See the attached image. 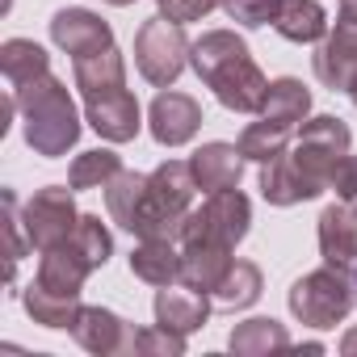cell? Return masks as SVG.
Listing matches in <instances>:
<instances>
[{"instance_id": "cell-34", "label": "cell", "mask_w": 357, "mask_h": 357, "mask_svg": "<svg viewBox=\"0 0 357 357\" xmlns=\"http://www.w3.org/2000/svg\"><path fill=\"white\" fill-rule=\"evenodd\" d=\"M223 9L231 22H240L244 30H261L269 22H278L282 0H223Z\"/></svg>"}, {"instance_id": "cell-39", "label": "cell", "mask_w": 357, "mask_h": 357, "mask_svg": "<svg viewBox=\"0 0 357 357\" xmlns=\"http://www.w3.org/2000/svg\"><path fill=\"white\" fill-rule=\"evenodd\" d=\"M340 22H353L357 26V0H340Z\"/></svg>"}, {"instance_id": "cell-32", "label": "cell", "mask_w": 357, "mask_h": 357, "mask_svg": "<svg viewBox=\"0 0 357 357\" xmlns=\"http://www.w3.org/2000/svg\"><path fill=\"white\" fill-rule=\"evenodd\" d=\"M68 240L80 248V257H84L93 269H101V265L114 257V236H109V227L101 223V215H80V223H76V231H72Z\"/></svg>"}, {"instance_id": "cell-5", "label": "cell", "mask_w": 357, "mask_h": 357, "mask_svg": "<svg viewBox=\"0 0 357 357\" xmlns=\"http://www.w3.org/2000/svg\"><path fill=\"white\" fill-rule=\"evenodd\" d=\"M248 227H252V202L240 190H219V194H206V202L185 215L176 240H181V248L185 244H202V240L236 248L248 236Z\"/></svg>"}, {"instance_id": "cell-29", "label": "cell", "mask_w": 357, "mask_h": 357, "mask_svg": "<svg viewBox=\"0 0 357 357\" xmlns=\"http://www.w3.org/2000/svg\"><path fill=\"white\" fill-rule=\"evenodd\" d=\"M290 135H294V126L273 122V118H261V122H248V126L240 130V151H244V160H252V164H269V160H278L282 151H290Z\"/></svg>"}, {"instance_id": "cell-23", "label": "cell", "mask_w": 357, "mask_h": 357, "mask_svg": "<svg viewBox=\"0 0 357 357\" xmlns=\"http://www.w3.org/2000/svg\"><path fill=\"white\" fill-rule=\"evenodd\" d=\"M22 303H26L30 319H34V324H43V328H72V324H76V315H80V307H84V303H80V294L51 290V286H38V282H30V286H26Z\"/></svg>"}, {"instance_id": "cell-6", "label": "cell", "mask_w": 357, "mask_h": 357, "mask_svg": "<svg viewBox=\"0 0 357 357\" xmlns=\"http://www.w3.org/2000/svg\"><path fill=\"white\" fill-rule=\"evenodd\" d=\"M80 223V211H76V198H72V185H47L38 190L26 206H22V227H26V240L30 248L47 252L55 244H63Z\"/></svg>"}, {"instance_id": "cell-4", "label": "cell", "mask_w": 357, "mask_h": 357, "mask_svg": "<svg viewBox=\"0 0 357 357\" xmlns=\"http://www.w3.org/2000/svg\"><path fill=\"white\" fill-rule=\"evenodd\" d=\"M190 38H185V26L181 22H168L164 13L147 17L135 34V68L147 84L155 89H168L176 84V76L185 72L190 63Z\"/></svg>"}, {"instance_id": "cell-21", "label": "cell", "mask_w": 357, "mask_h": 357, "mask_svg": "<svg viewBox=\"0 0 357 357\" xmlns=\"http://www.w3.org/2000/svg\"><path fill=\"white\" fill-rule=\"evenodd\" d=\"M130 273L147 286H172L181 282V252L172 248V240H139L130 252Z\"/></svg>"}, {"instance_id": "cell-33", "label": "cell", "mask_w": 357, "mask_h": 357, "mask_svg": "<svg viewBox=\"0 0 357 357\" xmlns=\"http://www.w3.org/2000/svg\"><path fill=\"white\" fill-rule=\"evenodd\" d=\"M135 353H139V357H181V353H185V336H181V332H172V328H164V324H155V328H139Z\"/></svg>"}, {"instance_id": "cell-41", "label": "cell", "mask_w": 357, "mask_h": 357, "mask_svg": "<svg viewBox=\"0 0 357 357\" xmlns=\"http://www.w3.org/2000/svg\"><path fill=\"white\" fill-rule=\"evenodd\" d=\"M349 97H353V105H357V84H353V93H349Z\"/></svg>"}, {"instance_id": "cell-12", "label": "cell", "mask_w": 357, "mask_h": 357, "mask_svg": "<svg viewBox=\"0 0 357 357\" xmlns=\"http://www.w3.org/2000/svg\"><path fill=\"white\" fill-rule=\"evenodd\" d=\"M315 76L332 93H353L357 84V26L353 22L336 17V30H328V38L315 51Z\"/></svg>"}, {"instance_id": "cell-7", "label": "cell", "mask_w": 357, "mask_h": 357, "mask_svg": "<svg viewBox=\"0 0 357 357\" xmlns=\"http://www.w3.org/2000/svg\"><path fill=\"white\" fill-rule=\"evenodd\" d=\"M324 190H328V176H319L307 160H298L294 147L261 164V198L269 206H298V202L319 198Z\"/></svg>"}, {"instance_id": "cell-37", "label": "cell", "mask_w": 357, "mask_h": 357, "mask_svg": "<svg viewBox=\"0 0 357 357\" xmlns=\"http://www.w3.org/2000/svg\"><path fill=\"white\" fill-rule=\"evenodd\" d=\"M328 190H336V198L340 202H349V206H357V155L349 151L336 168H332V181H328Z\"/></svg>"}, {"instance_id": "cell-17", "label": "cell", "mask_w": 357, "mask_h": 357, "mask_svg": "<svg viewBox=\"0 0 357 357\" xmlns=\"http://www.w3.org/2000/svg\"><path fill=\"white\" fill-rule=\"evenodd\" d=\"M211 319V298H206V290H194V286H160V294H155V324H164V328H172V332H181V336H190V332H198L202 324Z\"/></svg>"}, {"instance_id": "cell-2", "label": "cell", "mask_w": 357, "mask_h": 357, "mask_svg": "<svg viewBox=\"0 0 357 357\" xmlns=\"http://www.w3.org/2000/svg\"><path fill=\"white\" fill-rule=\"evenodd\" d=\"M194 194H198V181H194L190 160H164L155 172H147V194H143V206H139L130 236L176 240L185 215L194 211Z\"/></svg>"}, {"instance_id": "cell-1", "label": "cell", "mask_w": 357, "mask_h": 357, "mask_svg": "<svg viewBox=\"0 0 357 357\" xmlns=\"http://www.w3.org/2000/svg\"><path fill=\"white\" fill-rule=\"evenodd\" d=\"M13 97H17V109H22V122H26V143L38 155L59 160V155H68L76 147L80 114H76V101H72L63 80H55L47 72V76H38L30 84H17Z\"/></svg>"}, {"instance_id": "cell-26", "label": "cell", "mask_w": 357, "mask_h": 357, "mask_svg": "<svg viewBox=\"0 0 357 357\" xmlns=\"http://www.w3.org/2000/svg\"><path fill=\"white\" fill-rule=\"evenodd\" d=\"M240 55H248V43H244L236 30H206V34L190 47V63H194L198 80H206L211 72H219L223 63H231V59H240Z\"/></svg>"}, {"instance_id": "cell-19", "label": "cell", "mask_w": 357, "mask_h": 357, "mask_svg": "<svg viewBox=\"0 0 357 357\" xmlns=\"http://www.w3.org/2000/svg\"><path fill=\"white\" fill-rule=\"evenodd\" d=\"M72 76H76L80 97H101V93L126 89V63H122V51H118V47H105V51L80 55V59H72Z\"/></svg>"}, {"instance_id": "cell-42", "label": "cell", "mask_w": 357, "mask_h": 357, "mask_svg": "<svg viewBox=\"0 0 357 357\" xmlns=\"http://www.w3.org/2000/svg\"><path fill=\"white\" fill-rule=\"evenodd\" d=\"M353 278H357V269H353Z\"/></svg>"}, {"instance_id": "cell-38", "label": "cell", "mask_w": 357, "mask_h": 357, "mask_svg": "<svg viewBox=\"0 0 357 357\" xmlns=\"http://www.w3.org/2000/svg\"><path fill=\"white\" fill-rule=\"evenodd\" d=\"M340 353H344V357H357V324L340 336Z\"/></svg>"}, {"instance_id": "cell-31", "label": "cell", "mask_w": 357, "mask_h": 357, "mask_svg": "<svg viewBox=\"0 0 357 357\" xmlns=\"http://www.w3.org/2000/svg\"><path fill=\"white\" fill-rule=\"evenodd\" d=\"M122 172V160L109 151V147H97V151H80L68 168V185L72 190H105L114 176Z\"/></svg>"}, {"instance_id": "cell-40", "label": "cell", "mask_w": 357, "mask_h": 357, "mask_svg": "<svg viewBox=\"0 0 357 357\" xmlns=\"http://www.w3.org/2000/svg\"><path fill=\"white\" fill-rule=\"evenodd\" d=\"M105 5H118V9H126V5H135V0H105Z\"/></svg>"}, {"instance_id": "cell-9", "label": "cell", "mask_w": 357, "mask_h": 357, "mask_svg": "<svg viewBox=\"0 0 357 357\" xmlns=\"http://www.w3.org/2000/svg\"><path fill=\"white\" fill-rule=\"evenodd\" d=\"M349 143H353V135H349V126L336 114H315V118L303 122V130L294 139V155L307 160L319 176L332 181V168L349 155Z\"/></svg>"}, {"instance_id": "cell-25", "label": "cell", "mask_w": 357, "mask_h": 357, "mask_svg": "<svg viewBox=\"0 0 357 357\" xmlns=\"http://www.w3.org/2000/svg\"><path fill=\"white\" fill-rule=\"evenodd\" d=\"M0 72H5V80L17 89V84H30V80L47 76L51 72V55L34 38H9L5 47H0Z\"/></svg>"}, {"instance_id": "cell-16", "label": "cell", "mask_w": 357, "mask_h": 357, "mask_svg": "<svg viewBox=\"0 0 357 357\" xmlns=\"http://www.w3.org/2000/svg\"><path fill=\"white\" fill-rule=\"evenodd\" d=\"M244 151L240 143H202L194 155H190V168H194V181L202 194H219V190H236L240 176H244Z\"/></svg>"}, {"instance_id": "cell-10", "label": "cell", "mask_w": 357, "mask_h": 357, "mask_svg": "<svg viewBox=\"0 0 357 357\" xmlns=\"http://www.w3.org/2000/svg\"><path fill=\"white\" fill-rule=\"evenodd\" d=\"M72 336H76L80 349H89L97 357H126V353H135L139 328L126 324L122 315H114L109 307H80V315L72 324Z\"/></svg>"}, {"instance_id": "cell-28", "label": "cell", "mask_w": 357, "mask_h": 357, "mask_svg": "<svg viewBox=\"0 0 357 357\" xmlns=\"http://www.w3.org/2000/svg\"><path fill=\"white\" fill-rule=\"evenodd\" d=\"M307 114H311V93H307L303 80H294V76L269 80V93H265V109H261V118H273V122L298 126V122H307Z\"/></svg>"}, {"instance_id": "cell-30", "label": "cell", "mask_w": 357, "mask_h": 357, "mask_svg": "<svg viewBox=\"0 0 357 357\" xmlns=\"http://www.w3.org/2000/svg\"><path fill=\"white\" fill-rule=\"evenodd\" d=\"M261 290H265L261 269H257L252 261H231L227 278H223L219 290H215V303L227 307V311H244V307H252V303L261 298Z\"/></svg>"}, {"instance_id": "cell-18", "label": "cell", "mask_w": 357, "mask_h": 357, "mask_svg": "<svg viewBox=\"0 0 357 357\" xmlns=\"http://www.w3.org/2000/svg\"><path fill=\"white\" fill-rule=\"evenodd\" d=\"M231 248L227 244H215V240H202V244H185L181 248V282L194 286V290H206L215 294L219 282L227 278L231 269Z\"/></svg>"}, {"instance_id": "cell-35", "label": "cell", "mask_w": 357, "mask_h": 357, "mask_svg": "<svg viewBox=\"0 0 357 357\" xmlns=\"http://www.w3.org/2000/svg\"><path fill=\"white\" fill-rule=\"evenodd\" d=\"M155 9H160L168 22H181V26H190V22H202L206 13L223 9V0H155Z\"/></svg>"}, {"instance_id": "cell-24", "label": "cell", "mask_w": 357, "mask_h": 357, "mask_svg": "<svg viewBox=\"0 0 357 357\" xmlns=\"http://www.w3.org/2000/svg\"><path fill=\"white\" fill-rule=\"evenodd\" d=\"M227 349L240 353V357L282 353V349H290V332H286V324H278V319H269V315H257V319H244V324L231 328Z\"/></svg>"}, {"instance_id": "cell-13", "label": "cell", "mask_w": 357, "mask_h": 357, "mask_svg": "<svg viewBox=\"0 0 357 357\" xmlns=\"http://www.w3.org/2000/svg\"><path fill=\"white\" fill-rule=\"evenodd\" d=\"M84 122L109 143H130L143 126V109L130 89H114L101 97H84Z\"/></svg>"}, {"instance_id": "cell-22", "label": "cell", "mask_w": 357, "mask_h": 357, "mask_svg": "<svg viewBox=\"0 0 357 357\" xmlns=\"http://www.w3.org/2000/svg\"><path fill=\"white\" fill-rule=\"evenodd\" d=\"M273 30L286 43L311 47V43H324L328 38V13H324L319 0H282V13H278Z\"/></svg>"}, {"instance_id": "cell-11", "label": "cell", "mask_w": 357, "mask_h": 357, "mask_svg": "<svg viewBox=\"0 0 357 357\" xmlns=\"http://www.w3.org/2000/svg\"><path fill=\"white\" fill-rule=\"evenodd\" d=\"M147 126H151V139L160 147H181L198 135L202 126V105L190 97V93H155L151 109H147Z\"/></svg>"}, {"instance_id": "cell-27", "label": "cell", "mask_w": 357, "mask_h": 357, "mask_svg": "<svg viewBox=\"0 0 357 357\" xmlns=\"http://www.w3.org/2000/svg\"><path fill=\"white\" fill-rule=\"evenodd\" d=\"M143 194H147V176L135 172V168H122L114 181L105 185V211H109V219H114L122 231L135 227L139 206H143Z\"/></svg>"}, {"instance_id": "cell-15", "label": "cell", "mask_w": 357, "mask_h": 357, "mask_svg": "<svg viewBox=\"0 0 357 357\" xmlns=\"http://www.w3.org/2000/svg\"><path fill=\"white\" fill-rule=\"evenodd\" d=\"M319 252L336 269H349V273L357 269V206H349L340 198L332 206H324V215H319Z\"/></svg>"}, {"instance_id": "cell-14", "label": "cell", "mask_w": 357, "mask_h": 357, "mask_svg": "<svg viewBox=\"0 0 357 357\" xmlns=\"http://www.w3.org/2000/svg\"><path fill=\"white\" fill-rule=\"evenodd\" d=\"M51 43L59 51H68L72 59H80V55H93V51L114 47V30L93 9H59L51 17Z\"/></svg>"}, {"instance_id": "cell-8", "label": "cell", "mask_w": 357, "mask_h": 357, "mask_svg": "<svg viewBox=\"0 0 357 357\" xmlns=\"http://www.w3.org/2000/svg\"><path fill=\"white\" fill-rule=\"evenodd\" d=\"M206 89L219 97L223 109H236V114H261V109H265L269 80H265V72L257 68L252 55H240V59L223 63L219 72H211V76H206Z\"/></svg>"}, {"instance_id": "cell-3", "label": "cell", "mask_w": 357, "mask_h": 357, "mask_svg": "<svg viewBox=\"0 0 357 357\" xmlns=\"http://www.w3.org/2000/svg\"><path fill=\"white\" fill-rule=\"evenodd\" d=\"M290 315L307 328H336L353 307H357V278L349 269H336V265H324V269H311L303 273L290 294Z\"/></svg>"}, {"instance_id": "cell-20", "label": "cell", "mask_w": 357, "mask_h": 357, "mask_svg": "<svg viewBox=\"0 0 357 357\" xmlns=\"http://www.w3.org/2000/svg\"><path fill=\"white\" fill-rule=\"evenodd\" d=\"M89 273H93V265L80 257V248H76L72 240H63V244H55V248H47V252L38 257L34 282H38V286H51V290L80 294V286H84Z\"/></svg>"}, {"instance_id": "cell-36", "label": "cell", "mask_w": 357, "mask_h": 357, "mask_svg": "<svg viewBox=\"0 0 357 357\" xmlns=\"http://www.w3.org/2000/svg\"><path fill=\"white\" fill-rule=\"evenodd\" d=\"M22 215H17V198L13 194H5V236H9V278L17 273V261L26 257V244L30 240H22Z\"/></svg>"}]
</instances>
